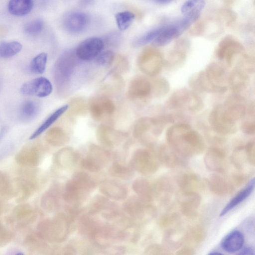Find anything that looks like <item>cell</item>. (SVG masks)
<instances>
[{"mask_svg":"<svg viewBox=\"0 0 255 255\" xmlns=\"http://www.w3.org/2000/svg\"><path fill=\"white\" fill-rule=\"evenodd\" d=\"M168 145L183 156H192L202 153L205 147L202 136L184 123L175 124L166 132Z\"/></svg>","mask_w":255,"mask_h":255,"instance_id":"cell-1","label":"cell"},{"mask_svg":"<svg viewBox=\"0 0 255 255\" xmlns=\"http://www.w3.org/2000/svg\"><path fill=\"white\" fill-rule=\"evenodd\" d=\"M204 107L201 97L194 91L186 88L174 91L167 99L165 104L166 110L172 111L187 112L196 114Z\"/></svg>","mask_w":255,"mask_h":255,"instance_id":"cell-2","label":"cell"},{"mask_svg":"<svg viewBox=\"0 0 255 255\" xmlns=\"http://www.w3.org/2000/svg\"><path fill=\"white\" fill-rule=\"evenodd\" d=\"M208 119L211 128L217 134L228 135L237 131V122L229 116L222 104H218L212 109Z\"/></svg>","mask_w":255,"mask_h":255,"instance_id":"cell-3","label":"cell"},{"mask_svg":"<svg viewBox=\"0 0 255 255\" xmlns=\"http://www.w3.org/2000/svg\"><path fill=\"white\" fill-rule=\"evenodd\" d=\"M138 65L144 74L154 77L162 70L164 60L160 52L154 48H147L144 50L139 57Z\"/></svg>","mask_w":255,"mask_h":255,"instance_id":"cell-4","label":"cell"},{"mask_svg":"<svg viewBox=\"0 0 255 255\" xmlns=\"http://www.w3.org/2000/svg\"><path fill=\"white\" fill-rule=\"evenodd\" d=\"M216 55L219 59L224 61L226 65L230 67L232 66L237 56L245 55V49L235 39L231 37H227L219 44Z\"/></svg>","mask_w":255,"mask_h":255,"instance_id":"cell-5","label":"cell"},{"mask_svg":"<svg viewBox=\"0 0 255 255\" xmlns=\"http://www.w3.org/2000/svg\"><path fill=\"white\" fill-rule=\"evenodd\" d=\"M128 93L134 100L148 102L152 97L151 80L143 76L133 78L129 84Z\"/></svg>","mask_w":255,"mask_h":255,"instance_id":"cell-6","label":"cell"},{"mask_svg":"<svg viewBox=\"0 0 255 255\" xmlns=\"http://www.w3.org/2000/svg\"><path fill=\"white\" fill-rule=\"evenodd\" d=\"M104 41L99 37H92L82 41L77 46L75 54L83 61H90L95 58L103 51Z\"/></svg>","mask_w":255,"mask_h":255,"instance_id":"cell-7","label":"cell"},{"mask_svg":"<svg viewBox=\"0 0 255 255\" xmlns=\"http://www.w3.org/2000/svg\"><path fill=\"white\" fill-rule=\"evenodd\" d=\"M133 164L140 172L149 174L155 172L158 167L157 159L153 152L147 149H138L134 154Z\"/></svg>","mask_w":255,"mask_h":255,"instance_id":"cell-8","label":"cell"},{"mask_svg":"<svg viewBox=\"0 0 255 255\" xmlns=\"http://www.w3.org/2000/svg\"><path fill=\"white\" fill-rule=\"evenodd\" d=\"M52 90V84L48 79L44 77H38L25 83L20 89L23 95L40 98L49 96Z\"/></svg>","mask_w":255,"mask_h":255,"instance_id":"cell-9","label":"cell"},{"mask_svg":"<svg viewBox=\"0 0 255 255\" xmlns=\"http://www.w3.org/2000/svg\"><path fill=\"white\" fill-rule=\"evenodd\" d=\"M189 85L193 90L201 93L223 94L228 90L227 86H218L211 83L204 71L193 74L189 79Z\"/></svg>","mask_w":255,"mask_h":255,"instance_id":"cell-10","label":"cell"},{"mask_svg":"<svg viewBox=\"0 0 255 255\" xmlns=\"http://www.w3.org/2000/svg\"><path fill=\"white\" fill-rule=\"evenodd\" d=\"M85 174H78L67 185L65 197L69 201L79 199L92 187V183Z\"/></svg>","mask_w":255,"mask_h":255,"instance_id":"cell-11","label":"cell"},{"mask_svg":"<svg viewBox=\"0 0 255 255\" xmlns=\"http://www.w3.org/2000/svg\"><path fill=\"white\" fill-rule=\"evenodd\" d=\"M222 105L229 116L236 122L246 116L247 105L240 94L230 95Z\"/></svg>","mask_w":255,"mask_h":255,"instance_id":"cell-12","label":"cell"},{"mask_svg":"<svg viewBox=\"0 0 255 255\" xmlns=\"http://www.w3.org/2000/svg\"><path fill=\"white\" fill-rule=\"evenodd\" d=\"M249 73L244 68L237 66L233 69L227 78V82L234 93L240 94L249 85Z\"/></svg>","mask_w":255,"mask_h":255,"instance_id":"cell-13","label":"cell"},{"mask_svg":"<svg viewBox=\"0 0 255 255\" xmlns=\"http://www.w3.org/2000/svg\"><path fill=\"white\" fill-rule=\"evenodd\" d=\"M88 17L84 13L74 11L68 13L64 17L63 25L65 29L73 33L82 31L87 26Z\"/></svg>","mask_w":255,"mask_h":255,"instance_id":"cell-14","label":"cell"},{"mask_svg":"<svg viewBox=\"0 0 255 255\" xmlns=\"http://www.w3.org/2000/svg\"><path fill=\"white\" fill-rule=\"evenodd\" d=\"M207 79L215 86H225L227 82L226 70L220 62H213L209 64L204 70Z\"/></svg>","mask_w":255,"mask_h":255,"instance_id":"cell-15","label":"cell"},{"mask_svg":"<svg viewBox=\"0 0 255 255\" xmlns=\"http://www.w3.org/2000/svg\"><path fill=\"white\" fill-rule=\"evenodd\" d=\"M115 110L114 103L107 98H98L93 101L90 105L91 115L97 120H101L105 115L112 114Z\"/></svg>","mask_w":255,"mask_h":255,"instance_id":"cell-16","label":"cell"},{"mask_svg":"<svg viewBox=\"0 0 255 255\" xmlns=\"http://www.w3.org/2000/svg\"><path fill=\"white\" fill-rule=\"evenodd\" d=\"M226 154L225 151L218 147L210 148L204 157L207 167L212 171L222 172L225 166Z\"/></svg>","mask_w":255,"mask_h":255,"instance_id":"cell-17","label":"cell"},{"mask_svg":"<svg viewBox=\"0 0 255 255\" xmlns=\"http://www.w3.org/2000/svg\"><path fill=\"white\" fill-rule=\"evenodd\" d=\"M187 48L185 46H177L169 54L164 61V65L168 70L173 71L182 67L186 61Z\"/></svg>","mask_w":255,"mask_h":255,"instance_id":"cell-18","label":"cell"},{"mask_svg":"<svg viewBox=\"0 0 255 255\" xmlns=\"http://www.w3.org/2000/svg\"><path fill=\"white\" fill-rule=\"evenodd\" d=\"M244 243L243 234L239 231L235 230L229 233L222 239L221 246L225 251L234 253L241 250Z\"/></svg>","mask_w":255,"mask_h":255,"instance_id":"cell-19","label":"cell"},{"mask_svg":"<svg viewBox=\"0 0 255 255\" xmlns=\"http://www.w3.org/2000/svg\"><path fill=\"white\" fill-rule=\"evenodd\" d=\"M158 159L167 166L172 167L182 163V155L169 145H162L158 149Z\"/></svg>","mask_w":255,"mask_h":255,"instance_id":"cell-20","label":"cell"},{"mask_svg":"<svg viewBox=\"0 0 255 255\" xmlns=\"http://www.w3.org/2000/svg\"><path fill=\"white\" fill-rule=\"evenodd\" d=\"M255 178H253L246 185L240 190L225 206L221 211L220 216H223L231 210L233 209L247 198L254 189Z\"/></svg>","mask_w":255,"mask_h":255,"instance_id":"cell-21","label":"cell"},{"mask_svg":"<svg viewBox=\"0 0 255 255\" xmlns=\"http://www.w3.org/2000/svg\"><path fill=\"white\" fill-rule=\"evenodd\" d=\"M200 202L199 195L193 191H186L181 201L182 211L188 216H194Z\"/></svg>","mask_w":255,"mask_h":255,"instance_id":"cell-22","label":"cell"},{"mask_svg":"<svg viewBox=\"0 0 255 255\" xmlns=\"http://www.w3.org/2000/svg\"><path fill=\"white\" fill-rule=\"evenodd\" d=\"M33 5V0H10L8 10L15 16H23L29 13Z\"/></svg>","mask_w":255,"mask_h":255,"instance_id":"cell-23","label":"cell"},{"mask_svg":"<svg viewBox=\"0 0 255 255\" xmlns=\"http://www.w3.org/2000/svg\"><path fill=\"white\" fill-rule=\"evenodd\" d=\"M68 105H65L51 114L44 122L35 130V131L31 135L30 137V139H33L46 129H47L51 125H52L58 118L62 116L68 109Z\"/></svg>","mask_w":255,"mask_h":255,"instance_id":"cell-24","label":"cell"},{"mask_svg":"<svg viewBox=\"0 0 255 255\" xmlns=\"http://www.w3.org/2000/svg\"><path fill=\"white\" fill-rule=\"evenodd\" d=\"M151 80L152 97L162 98L165 97L170 91V84L163 77H153Z\"/></svg>","mask_w":255,"mask_h":255,"instance_id":"cell-25","label":"cell"},{"mask_svg":"<svg viewBox=\"0 0 255 255\" xmlns=\"http://www.w3.org/2000/svg\"><path fill=\"white\" fill-rule=\"evenodd\" d=\"M209 185L211 190L215 193L224 195L231 192L232 187L221 176L214 175L209 180Z\"/></svg>","mask_w":255,"mask_h":255,"instance_id":"cell-26","label":"cell"},{"mask_svg":"<svg viewBox=\"0 0 255 255\" xmlns=\"http://www.w3.org/2000/svg\"><path fill=\"white\" fill-rule=\"evenodd\" d=\"M119 134L111 128L101 125L97 129V136L99 139L104 144L108 146H112L118 139Z\"/></svg>","mask_w":255,"mask_h":255,"instance_id":"cell-27","label":"cell"},{"mask_svg":"<svg viewBox=\"0 0 255 255\" xmlns=\"http://www.w3.org/2000/svg\"><path fill=\"white\" fill-rule=\"evenodd\" d=\"M20 43L13 41L0 43V58H8L18 54L22 49Z\"/></svg>","mask_w":255,"mask_h":255,"instance_id":"cell-28","label":"cell"},{"mask_svg":"<svg viewBox=\"0 0 255 255\" xmlns=\"http://www.w3.org/2000/svg\"><path fill=\"white\" fill-rule=\"evenodd\" d=\"M205 0H187L181 7V12L184 15L200 14L205 5Z\"/></svg>","mask_w":255,"mask_h":255,"instance_id":"cell-29","label":"cell"},{"mask_svg":"<svg viewBox=\"0 0 255 255\" xmlns=\"http://www.w3.org/2000/svg\"><path fill=\"white\" fill-rule=\"evenodd\" d=\"M115 17L118 27L123 31L127 29L132 24L135 14L130 11H124L116 13Z\"/></svg>","mask_w":255,"mask_h":255,"instance_id":"cell-30","label":"cell"},{"mask_svg":"<svg viewBox=\"0 0 255 255\" xmlns=\"http://www.w3.org/2000/svg\"><path fill=\"white\" fill-rule=\"evenodd\" d=\"M47 60V55L42 52L34 57L30 64L31 71L35 74H41L45 71Z\"/></svg>","mask_w":255,"mask_h":255,"instance_id":"cell-31","label":"cell"},{"mask_svg":"<svg viewBox=\"0 0 255 255\" xmlns=\"http://www.w3.org/2000/svg\"><path fill=\"white\" fill-rule=\"evenodd\" d=\"M37 112L36 104L31 100H27L22 104L20 108V116L24 120H30L36 116Z\"/></svg>","mask_w":255,"mask_h":255,"instance_id":"cell-32","label":"cell"},{"mask_svg":"<svg viewBox=\"0 0 255 255\" xmlns=\"http://www.w3.org/2000/svg\"><path fill=\"white\" fill-rule=\"evenodd\" d=\"M199 182V178L195 174H186L183 175L179 179L181 187L185 191H191V189L196 187Z\"/></svg>","mask_w":255,"mask_h":255,"instance_id":"cell-33","label":"cell"},{"mask_svg":"<svg viewBox=\"0 0 255 255\" xmlns=\"http://www.w3.org/2000/svg\"><path fill=\"white\" fill-rule=\"evenodd\" d=\"M44 26L43 22L40 19H36L27 22L23 27L25 33L29 35H35L40 32Z\"/></svg>","mask_w":255,"mask_h":255,"instance_id":"cell-34","label":"cell"},{"mask_svg":"<svg viewBox=\"0 0 255 255\" xmlns=\"http://www.w3.org/2000/svg\"><path fill=\"white\" fill-rule=\"evenodd\" d=\"M102 191L105 194L111 197H121V195H125V190L122 187L116 184L115 183H106L102 187Z\"/></svg>","mask_w":255,"mask_h":255,"instance_id":"cell-35","label":"cell"},{"mask_svg":"<svg viewBox=\"0 0 255 255\" xmlns=\"http://www.w3.org/2000/svg\"><path fill=\"white\" fill-rule=\"evenodd\" d=\"M134 188L135 190L142 197L147 199L151 198V188L147 181L143 180H138L135 183Z\"/></svg>","mask_w":255,"mask_h":255,"instance_id":"cell-36","label":"cell"},{"mask_svg":"<svg viewBox=\"0 0 255 255\" xmlns=\"http://www.w3.org/2000/svg\"><path fill=\"white\" fill-rule=\"evenodd\" d=\"M160 30V26L153 29L138 39L134 43L136 46H140L152 42L157 36Z\"/></svg>","mask_w":255,"mask_h":255,"instance_id":"cell-37","label":"cell"},{"mask_svg":"<svg viewBox=\"0 0 255 255\" xmlns=\"http://www.w3.org/2000/svg\"><path fill=\"white\" fill-rule=\"evenodd\" d=\"M115 58L114 53L110 50L102 51L96 58V63L100 66L111 65Z\"/></svg>","mask_w":255,"mask_h":255,"instance_id":"cell-38","label":"cell"},{"mask_svg":"<svg viewBox=\"0 0 255 255\" xmlns=\"http://www.w3.org/2000/svg\"><path fill=\"white\" fill-rule=\"evenodd\" d=\"M242 131L248 135H254L255 133V123L254 119L250 118L242 122L241 125Z\"/></svg>","mask_w":255,"mask_h":255,"instance_id":"cell-39","label":"cell"},{"mask_svg":"<svg viewBox=\"0 0 255 255\" xmlns=\"http://www.w3.org/2000/svg\"><path fill=\"white\" fill-rule=\"evenodd\" d=\"M245 151L249 162L253 166L255 163V142L254 140L249 141L245 147Z\"/></svg>","mask_w":255,"mask_h":255,"instance_id":"cell-40","label":"cell"},{"mask_svg":"<svg viewBox=\"0 0 255 255\" xmlns=\"http://www.w3.org/2000/svg\"><path fill=\"white\" fill-rule=\"evenodd\" d=\"M112 171L114 174L118 176L123 177L125 175H128L130 173L129 169L125 166L120 164H115L112 168Z\"/></svg>","mask_w":255,"mask_h":255,"instance_id":"cell-41","label":"cell"},{"mask_svg":"<svg viewBox=\"0 0 255 255\" xmlns=\"http://www.w3.org/2000/svg\"><path fill=\"white\" fill-rule=\"evenodd\" d=\"M149 254H166L164 250L159 246L153 245L149 247L146 251Z\"/></svg>","mask_w":255,"mask_h":255,"instance_id":"cell-42","label":"cell"},{"mask_svg":"<svg viewBox=\"0 0 255 255\" xmlns=\"http://www.w3.org/2000/svg\"><path fill=\"white\" fill-rule=\"evenodd\" d=\"M238 255H254V251L251 247H248L244 248L241 251L239 252Z\"/></svg>","mask_w":255,"mask_h":255,"instance_id":"cell-43","label":"cell"},{"mask_svg":"<svg viewBox=\"0 0 255 255\" xmlns=\"http://www.w3.org/2000/svg\"><path fill=\"white\" fill-rule=\"evenodd\" d=\"M194 251L189 248H184L177 252V255H192L194 254Z\"/></svg>","mask_w":255,"mask_h":255,"instance_id":"cell-44","label":"cell"},{"mask_svg":"<svg viewBox=\"0 0 255 255\" xmlns=\"http://www.w3.org/2000/svg\"><path fill=\"white\" fill-rule=\"evenodd\" d=\"M155 0L158 2L164 3H167L169 1H170L171 0Z\"/></svg>","mask_w":255,"mask_h":255,"instance_id":"cell-45","label":"cell"},{"mask_svg":"<svg viewBox=\"0 0 255 255\" xmlns=\"http://www.w3.org/2000/svg\"><path fill=\"white\" fill-rule=\"evenodd\" d=\"M222 255V253H220V252H211L209 254V255Z\"/></svg>","mask_w":255,"mask_h":255,"instance_id":"cell-46","label":"cell"}]
</instances>
